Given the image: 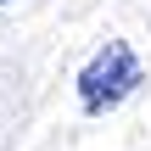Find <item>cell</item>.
I'll return each mask as SVG.
<instances>
[{
  "label": "cell",
  "instance_id": "6da1fadb",
  "mask_svg": "<svg viewBox=\"0 0 151 151\" xmlns=\"http://www.w3.org/2000/svg\"><path fill=\"white\" fill-rule=\"evenodd\" d=\"M140 84H146L140 56H134L123 39H106V45L84 62V73H78V101H84V112H112V106H123Z\"/></svg>",
  "mask_w": 151,
  "mask_h": 151
},
{
  "label": "cell",
  "instance_id": "7a4b0ae2",
  "mask_svg": "<svg viewBox=\"0 0 151 151\" xmlns=\"http://www.w3.org/2000/svg\"><path fill=\"white\" fill-rule=\"evenodd\" d=\"M0 6H11V0H0Z\"/></svg>",
  "mask_w": 151,
  "mask_h": 151
}]
</instances>
